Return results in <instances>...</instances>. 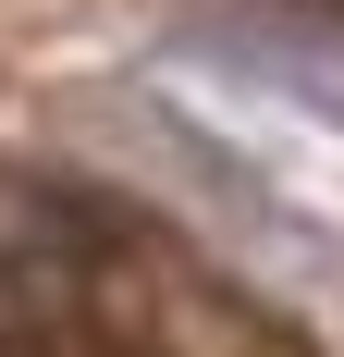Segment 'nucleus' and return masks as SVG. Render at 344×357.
Returning <instances> with one entry per match:
<instances>
[{"label":"nucleus","instance_id":"f257e3e1","mask_svg":"<svg viewBox=\"0 0 344 357\" xmlns=\"http://www.w3.org/2000/svg\"><path fill=\"white\" fill-rule=\"evenodd\" d=\"M185 50L197 62H234V86H271V99L344 123V25H320V13H221Z\"/></svg>","mask_w":344,"mask_h":357}]
</instances>
